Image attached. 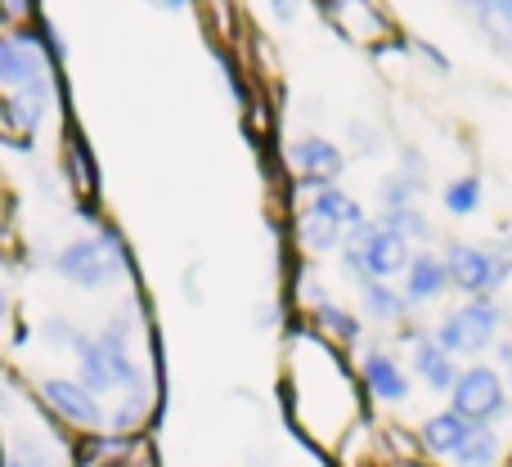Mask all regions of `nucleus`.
<instances>
[{"instance_id": "1", "label": "nucleus", "mask_w": 512, "mask_h": 467, "mask_svg": "<svg viewBox=\"0 0 512 467\" xmlns=\"http://www.w3.org/2000/svg\"><path fill=\"white\" fill-rule=\"evenodd\" d=\"M54 274L81 292H104L131 274V252L113 230L77 234L54 252Z\"/></svg>"}, {"instance_id": "2", "label": "nucleus", "mask_w": 512, "mask_h": 467, "mask_svg": "<svg viewBox=\"0 0 512 467\" xmlns=\"http://www.w3.org/2000/svg\"><path fill=\"white\" fill-rule=\"evenodd\" d=\"M512 324L508 306L499 297H481V301H463V306L445 310L441 324L432 328V337L441 342L445 355L454 360H472V355L490 351L504 337V328Z\"/></svg>"}, {"instance_id": "3", "label": "nucleus", "mask_w": 512, "mask_h": 467, "mask_svg": "<svg viewBox=\"0 0 512 467\" xmlns=\"http://www.w3.org/2000/svg\"><path fill=\"white\" fill-rule=\"evenodd\" d=\"M342 270L351 274L355 283H391L396 274L409 270V261H414V247L405 243V238L387 234L378 221H364L360 230L346 234L342 243Z\"/></svg>"}, {"instance_id": "4", "label": "nucleus", "mask_w": 512, "mask_h": 467, "mask_svg": "<svg viewBox=\"0 0 512 467\" xmlns=\"http://www.w3.org/2000/svg\"><path fill=\"white\" fill-rule=\"evenodd\" d=\"M441 261L450 270V288L463 292L468 301L499 297V288L512 279V252L499 243H463V238H454Z\"/></svg>"}, {"instance_id": "5", "label": "nucleus", "mask_w": 512, "mask_h": 467, "mask_svg": "<svg viewBox=\"0 0 512 467\" xmlns=\"http://www.w3.org/2000/svg\"><path fill=\"white\" fill-rule=\"evenodd\" d=\"M450 409L468 418L472 427H495L508 414V382L490 364H468L459 369V382L450 391Z\"/></svg>"}, {"instance_id": "6", "label": "nucleus", "mask_w": 512, "mask_h": 467, "mask_svg": "<svg viewBox=\"0 0 512 467\" xmlns=\"http://www.w3.org/2000/svg\"><path fill=\"white\" fill-rule=\"evenodd\" d=\"M288 162H292V171H297V185L310 189V194L333 189L346 171V153L337 149L328 135H315V131L297 135V140L288 144Z\"/></svg>"}, {"instance_id": "7", "label": "nucleus", "mask_w": 512, "mask_h": 467, "mask_svg": "<svg viewBox=\"0 0 512 467\" xmlns=\"http://www.w3.org/2000/svg\"><path fill=\"white\" fill-rule=\"evenodd\" d=\"M50 77V54L32 32H9L0 36V90H23L32 81Z\"/></svg>"}, {"instance_id": "8", "label": "nucleus", "mask_w": 512, "mask_h": 467, "mask_svg": "<svg viewBox=\"0 0 512 467\" xmlns=\"http://www.w3.org/2000/svg\"><path fill=\"white\" fill-rule=\"evenodd\" d=\"M41 400L63 418V423L81 427V432H99L108 423L104 400L86 391L77 378H41Z\"/></svg>"}, {"instance_id": "9", "label": "nucleus", "mask_w": 512, "mask_h": 467, "mask_svg": "<svg viewBox=\"0 0 512 467\" xmlns=\"http://www.w3.org/2000/svg\"><path fill=\"white\" fill-rule=\"evenodd\" d=\"M405 346H409V364H414V378L423 382L432 396H450L454 382H459V360L441 351L432 333L423 328H405Z\"/></svg>"}, {"instance_id": "10", "label": "nucleus", "mask_w": 512, "mask_h": 467, "mask_svg": "<svg viewBox=\"0 0 512 467\" xmlns=\"http://www.w3.org/2000/svg\"><path fill=\"white\" fill-rule=\"evenodd\" d=\"M50 108H54V77H41V81H32V86H23V90L0 95V122H5L9 131H18V135H36L41 131V122L50 117Z\"/></svg>"}, {"instance_id": "11", "label": "nucleus", "mask_w": 512, "mask_h": 467, "mask_svg": "<svg viewBox=\"0 0 512 467\" xmlns=\"http://www.w3.org/2000/svg\"><path fill=\"white\" fill-rule=\"evenodd\" d=\"M360 373H364V387H369L373 400H382V405H405L409 391H414L405 364H400L387 346H369L360 360Z\"/></svg>"}, {"instance_id": "12", "label": "nucleus", "mask_w": 512, "mask_h": 467, "mask_svg": "<svg viewBox=\"0 0 512 467\" xmlns=\"http://www.w3.org/2000/svg\"><path fill=\"white\" fill-rule=\"evenodd\" d=\"M405 301L409 306H436V301L450 292V270H445V261L436 252H414V261H409V270H405Z\"/></svg>"}, {"instance_id": "13", "label": "nucleus", "mask_w": 512, "mask_h": 467, "mask_svg": "<svg viewBox=\"0 0 512 467\" xmlns=\"http://www.w3.org/2000/svg\"><path fill=\"white\" fill-rule=\"evenodd\" d=\"M468 432H472L468 418H459L454 409H441V414L423 418V427H418V441H423V454H432V459H454Z\"/></svg>"}, {"instance_id": "14", "label": "nucleus", "mask_w": 512, "mask_h": 467, "mask_svg": "<svg viewBox=\"0 0 512 467\" xmlns=\"http://www.w3.org/2000/svg\"><path fill=\"white\" fill-rule=\"evenodd\" d=\"M306 212L310 216H319V221H328V225H337V230H360L364 221H369V216H364V207L355 203L351 194H346V189H319V194H310V203H306Z\"/></svg>"}, {"instance_id": "15", "label": "nucleus", "mask_w": 512, "mask_h": 467, "mask_svg": "<svg viewBox=\"0 0 512 467\" xmlns=\"http://www.w3.org/2000/svg\"><path fill=\"white\" fill-rule=\"evenodd\" d=\"M0 467H63V454L41 432H9Z\"/></svg>"}, {"instance_id": "16", "label": "nucleus", "mask_w": 512, "mask_h": 467, "mask_svg": "<svg viewBox=\"0 0 512 467\" xmlns=\"http://www.w3.org/2000/svg\"><path fill=\"white\" fill-rule=\"evenodd\" d=\"M360 306L364 319H373V324H405V315L414 310L396 283H373V279L360 283Z\"/></svg>"}, {"instance_id": "17", "label": "nucleus", "mask_w": 512, "mask_h": 467, "mask_svg": "<svg viewBox=\"0 0 512 467\" xmlns=\"http://www.w3.org/2000/svg\"><path fill=\"white\" fill-rule=\"evenodd\" d=\"M499 454H504V441H499L495 427H472V432L463 436L454 463H459V467H495Z\"/></svg>"}, {"instance_id": "18", "label": "nucleus", "mask_w": 512, "mask_h": 467, "mask_svg": "<svg viewBox=\"0 0 512 467\" xmlns=\"http://www.w3.org/2000/svg\"><path fill=\"white\" fill-rule=\"evenodd\" d=\"M481 194H486V189H481V176L477 171H463V176H454L450 185L441 189V207L450 216H477L481 212Z\"/></svg>"}, {"instance_id": "19", "label": "nucleus", "mask_w": 512, "mask_h": 467, "mask_svg": "<svg viewBox=\"0 0 512 467\" xmlns=\"http://www.w3.org/2000/svg\"><path fill=\"white\" fill-rule=\"evenodd\" d=\"M297 234L310 256H333V252H342V243H346V230H337V225L319 221V216H310V212H301Z\"/></svg>"}, {"instance_id": "20", "label": "nucleus", "mask_w": 512, "mask_h": 467, "mask_svg": "<svg viewBox=\"0 0 512 467\" xmlns=\"http://www.w3.org/2000/svg\"><path fill=\"white\" fill-rule=\"evenodd\" d=\"M378 225H382L387 234L405 238L409 247H414V243H427V238H432V225H427L423 207H405V212H378Z\"/></svg>"}, {"instance_id": "21", "label": "nucleus", "mask_w": 512, "mask_h": 467, "mask_svg": "<svg viewBox=\"0 0 512 467\" xmlns=\"http://www.w3.org/2000/svg\"><path fill=\"white\" fill-rule=\"evenodd\" d=\"M315 319H319V328H324L328 337H337V342H355L360 337V319L351 315L346 306H337V301H315Z\"/></svg>"}, {"instance_id": "22", "label": "nucleus", "mask_w": 512, "mask_h": 467, "mask_svg": "<svg viewBox=\"0 0 512 467\" xmlns=\"http://www.w3.org/2000/svg\"><path fill=\"white\" fill-rule=\"evenodd\" d=\"M378 203H382V212H405V207H418V189L400 171H391L378 185Z\"/></svg>"}, {"instance_id": "23", "label": "nucleus", "mask_w": 512, "mask_h": 467, "mask_svg": "<svg viewBox=\"0 0 512 467\" xmlns=\"http://www.w3.org/2000/svg\"><path fill=\"white\" fill-rule=\"evenodd\" d=\"M77 333H81V328H77V324H68V319H63V315L41 319V342H45V346H54V351H72V342H77Z\"/></svg>"}, {"instance_id": "24", "label": "nucleus", "mask_w": 512, "mask_h": 467, "mask_svg": "<svg viewBox=\"0 0 512 467\" xmlns=\"http://www.w3.org/2000/svg\"><path fill=\"white\" fill-rule=\"evenodd\" d=\"M414 45H418V50H423V59H427V63H432V68H436V72H450V59H445V54H441V50H436V45H427V41H414Z\"/></svg>"}, {"instance_id": "25", "label": "nucleus", "mask_w": 512, "mask_h": 467, "mask_svg": "<svg viewBox=\"0 0 512 467\" xmlns=\"http://www.w3.org/2000/svg\"><path fill=\"white\" fill-rule=\"evenodd\" d=\"M499 369L508 373V391H512V337L508 342H499Z\"/></svg>"}, {"instance_id": "26", "label": "nucleus", "mask_w": 512, "mask_h": 467, "mask_svg": "<svg viewBox=\"0 0 512 467\" xmlns=\"http://www.w3.org/2000/svg\"><path fill=\"white\" fill-rule=\"evenodd\" d=\"M180 288H185L189 292V297H203V292H198V265H189V270H185V279H180Z\"/></svg>"}, {"instance_id": "27", "label": "nucleus", "mask_w": 512, "mask_h": 467, "mask_svg": "<svg viewBox=\"0 0 512 467\" xmlns=\"http://www.w3.org/2000/svg\"><path fill=\"white\" fill-rule=\"evenodd\" d=\"M5 319H9V292L0 288V324H5Z\"/></svg>"}, {"instance_id": "28", "label": "nucleus", "mask_w": 512, "mask_h": 467, "mask_svg": "<svg viewBox=\"0 0 512 467\" xmlns=\"http://www.w3.org/2000/svg\"><path fill=\"white\" fill-rule=\"evenodd\" d=\"M99 467H126V463H122V459H117V463H113V459H104V463H99Z\"/></svg>"}]
</instances>
